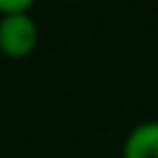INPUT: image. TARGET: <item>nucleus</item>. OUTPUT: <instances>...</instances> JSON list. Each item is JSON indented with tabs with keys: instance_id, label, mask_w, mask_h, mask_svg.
Masks as SVG:
<instances>
[{
	"instance_id": "nucleus-1",
	"label": "nucleus",
	"mask_w": 158,
	"mask_h": 158,
	"mask_svg": "<svg viewBox=\"0 0 158 158\" xmlns=\"http://www.w3.org/2000/svg\"><path fill=\"white\" fill-rule=\"evenodd\" d=\"M40 30L27 12H10L0 17V52L10 59H25L35 52Z\"/></svg>"
},
{
	"instance_id": "nucleus-2",
	"label": "nucleus",
	"mask_w": 158,
	"mask_h": 158,
	"mask_svg": "<svg viewBox=\"0 0 158 158\" xmlns=\"http://www.w3.org/2000/svg\"><path fill=\"white\" fill-rule=\"evenodd\" d=\"M123 158H158V118L131 128L123 141Z\"/></svg>"
},
{
	"instance_id": "nucleus-3",
	"label": "nucleus",
	"mask_w": 158,
	"mask_h": 158,
	"mask_svg": "<svg viewBox=\"0 0 158 158\" xmlns=\"http://www.w3.org/2000/svg\"><path fill=\"white\" fill-rule=\"evenodd\" d=\"M35 5V0H0V15L10 12H27Z\"/></svg>"
}]
</instances>
